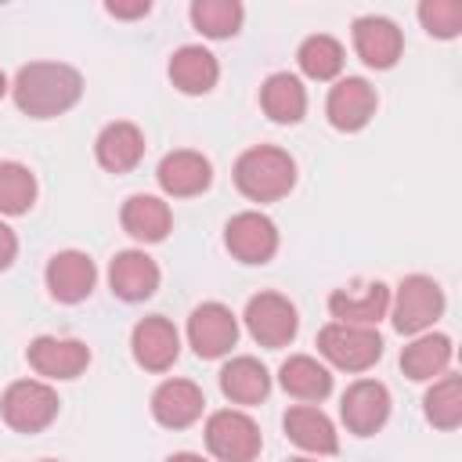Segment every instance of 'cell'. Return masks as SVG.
<instances>
[{"label": "cell", "instance_id": "cell-1", "mask_svg": "<svg viewBox=\"0 0 462 462\" xmlns=\"http://www.w3.org/2000/svg\"><path fill=\"white\" fill-rule=\"evenodd\" d=\"M11 97L18 112L32 119H54L83 97V76L65 61H29L18 69L11 83Z\"/></svg>", "mask_w": 462, "mask_h": 462}, {"label": "cell", "instance_id": "cell-2", "mask_svg": "<svg viewBox=\"0 0 462 462\" xmlns=\"http://www.w3.org/2000/svg\"><path fill=\"white\" fill-rule=\"evenodd\" d=\"M296 184V159L278 144H253L235 162V188L249 202H278Z\"/></svg>", "mask_w": 462, "mask_h": 462}, {"label": "cell", "instance_id": "cell-3", "mask_svg": "<svg viewBox=\"0 0 462 462\" xmlns=\"http://www.w3.org/2000/svg\"><path fill=\"white\" fill-rule=\"evenodd\" d=\"M444 314V289L430 274H408L390 296V318L401 336L430 332L433 321Z\"/></svg>", "mask_w": 462, "mask_h": 462}, {"label": "cell", "instance_id": "cell-4", "mask_svg": "<svg viewBox=\"0 0 462 462\" xmlns=\"http://www.w3.org/2000/svg\"><path fill=\"white\" fill-rule=\"evenodd\" d=\"M318 354L339 372H368L383 357V336L368 325L328 321L318 332Z\"/></svg>", "mask_w": 462, "mask_h": 462}, {"label": "cell", "instance_id": "cell-5", "mask_svg": "<svg viewBox=\"0 0 462 462\" xmlns=\"http://www.w3.org/2000/svg\"><path fill=\"white\" fill-rule=\"evenodd\" d=\"M61 411V401L43 379H14L0 397V415L14 433H40Z\"/></svg>", "mask_w": 462, "mask_h": 462}, {"label": "cell", "instance_id": "cell-6", "mask_svg": "<svg viewBox=\"0 0 462 462\" xmlns=\"http://www.w3.org/2000/svg\"><path fill=\"white\" fill-rule=\"evenodd\" d=\"M206 448L220 462H256L263 437H260V426L245 411L220 408L206 419Z\"/></svg>", "mask_w": 462, "mask_h": 462}, {"label": "cell", "instance_id": "cell-7", "mask_svg": "<svg viewBox=\"0 0 462 462\" xmlns=\"http://www.w3.org/2000/svg\"><path fill=\"white\" fill-rule=\"evenodd\" d=\"M249 336L267 346V350H278V346H289L296 339V328H300V314L292 307L289 296L282 292H256L249 303H245V314H242Z\"/></svg>", "mask_w": 462, "mask_h": 462}, {"label": "cell", "instance_id": "cell-8", "mask_svg": "<svg viewBox=\"0 0 462 462\" xmlns=\"http://www.w3.org/2000/svg\"><path fill=\"white\" fill-rule=\"evenodd\" d=\"M188 343L202 361L227 357L238 343V318L231 314V307L206 300L188 314Z\"/></svg>", "mask_w": 462, "mask_h": 462}, {"label": "cell", "instance_id": "cell-9", "mask_svg": "<svg viewBox=\"0 0 462 462\" xmlns=\"http://www.w3.org/2000/svg\"><path fill=\"white\" fill-rule=\"evenodd\" d=\"M224 245L242 263H267L278 253V227L260 209H242L224 224Z\"/></svg>", "mask_w": 462, "mask_h": 462}, {"label": "cell", "instance_id": "cell-10", "mask_svg": "<svg viewBox=\"0 0 462 462\" xmlns=\"http://www.w3.org/2000/svg\"><path fill=\"white\" fill-rule=\"evenodd\" d=\"M25 361L36 375L47 379H76L90 365V346L72 336H36L25 346Z\"/></svg>", "mask_w": 462, "mask_h": 462}, {"label": "cell", "instance_id": "cell-11", "mask_svg": "<svg viewBox=\"0 0 462 462\" xmlns=\"http://www.w3.org/2000/svg\"><path fill=\"white\" fill-rule=\"evenodd\" d=\"M339 419L354 437H372L390 419V390L379 379H354L339 397Z\"/></svg>", "mask_w": 462, "mask_h": 462}, {"label": "cell", "instance_id": "cell-12", "mask_svg": "<svg viewBox=\"0 0 462 462\" xmlns=\"http://www.w3.org/2000/svg\"><path fill=\"white\" fill-rule=\"evenodd\" d=\"M375 105H379V97H375V87L368 79L343 76V79L332 83V90L325 97V116H328V123L336 130L354 134V130H365L372 123Z\"/></svg>", "mask_w": 462, "mask_h": 462}, {"label": "cell", "instance_id": "cell-13", "mask_svg": "<svg viewBox=\"0 0 462 462\" xmlns=\"http://www.w3.org/2000/svg\"><path fill=\"white\" fill-rule=\"evenodd\" d=\"M130 354L144 372H166L180 357V332L173 328L170 318L148 314L130 332Z\"/></svg>", "mask_w": 462, "mask_h": 462}, {"label": "cell", "instance_id": "cell-14", "mask_svg": "<svg viewBox=\"0 0 462 462\" xmlns=\"http://www.w3.org/2000/svg\"><path fill=\"white\" fill-rule=\"evenodd\" d=\"M43 282H47V292L58 303H83L97 285V267H94V260L87 253L61 249V253H54L47 260Z\"/></svg>", "mask_w": 462, "mask_h": 462}, {"label": "cell", "instance_id": "cell-15", "mask_svg": "<svg viewBox=\"0 0 462 462\" xmlns=\"http://www.w3.org/2000/svg\"><path fill=\"white\" fill-rule=\"evenodd\" d=\"M159 263L144 249H123L108 263V289L123 303H141L159 289Z\"/></svg>", "mask_w": 462, "mask_h": 462}, {"label": "cell", "instance_id": "cell-16", "mask_svg": "<svg viewBox=\"0 0 462 462\" xmlns=\"http://www.w3.org/2000/svg\"><path fill=\"white\" fill-rule=\"evenodd\" d=\"M354 36V51L368 69H393L401 51H404V36L397 29V22L383 18V14H361L350 29Z\"/></svg>", "mask_w": 462, "mask_h": 462}, {"label": "cell", "instance_id": "cell-17", "mask_svg": "<svg viewBox=\"0 0 462 462\" xmlns=\"http://www.w3.org/2000/svg\"><path fill=\"white\" fill-rule=\"evenodd\" d=\"M155 180L170 199H191V195H202L213 184V166L202 152L177 148V152L162 155V162L155 170Z\"/></svg>", "mask_w": 462, "mask_h": 462}, {"label": "cell", "instance_id": "cell-18", "mask_svg": "<svg viewBox=\"0 0 462 462\" xmlns=\"http://www.w3.org/2000/svg\"><path fill=\"white\" fill-rule=\"evenodd\" d=\"M206 393L191 379H166L152 393V419L166 430H188L191 422L202 419Z\"/></svg>", "mask_w": 462, "mask_h": 462}, {"label": "cell", "instance_id": "cell-19", "mask_svg": "<svg viewBox=\"0 0 462 462\" xmlns=\"http://www.w3.org/2000/svg\"><path fill=\"white\" fill-rule=\"evenodd\" d=\"M94 155H97V166L108 170V173H130L141 159H144V134L137 123L130 119H116L108 123L97 141H94Z\"/></svg>", "mask_w": 462, "mask_h": 462}, {"label": "cell", "instance_id": "cell-20", "mask_svg": "<svg viewBox=\"0 0 462 462\" xmlns=\"http://www.w3.org/2000/svg\"><path fill=\"white\" fill-rule=\"evenodd\" d=\"M390 310V289L383 282H365L361 289H336L328 296V314L343 325H368L375 328L379 318Z\"/></svg>", "mask_w": 462, "mask_h": 462}, {"label": "cell", "instance_id": "cell-21", "mask_svg": "<svg viewBox=\"0 0 462 462\" xmlns=\"http://www.w3.org/2000/svg\"><path fill=\"white\" fill-rule=\"evenodd\" d=\"M282 430L296 448H303L310 455H336L339 451V433H336L332 419L314 404H292L282 419Z\"/></svg>", "mask_w": 462, "mask_h": 462}, {"label": "cell", "instance_id": "cell-22", "mask_svg": "<svg viewBox=\"0 0 462 462\" xmlns=\"http://www.w3.org/2000/svg\"><path fill=\"white\" fill-rule=\"evenodd\" d=\"M166 72L180 94H209L220 79V61L202 43H184L170 54Z\"/></svg>", "mask_w": 462, "mask_h": 462}, {"label": "cell", "instance_id": "cell-23", "mask_svg": "<svg viewBox=\"0 0 462 462\" xmlns=\"http://www.w3.org/2000/svg\"><path fill=\"white\" fill-rule=\"evenodd\" d=\"M455 357V346H451V336L444 332H419L404 350H401V372L415 383H433L448 372Z\"/></svg>", "mask_w": 462, "mask_h": 462}, {"label": "cell", "instance_id": "cell-24", "mask_svg": "<svg viewBox=\"0 0 462 462\" xmlns=\"http://www.w3.org/2000/svg\"><path fill=\"white\" fill-rule=\"evenodd\" d=\"M119 224L134 242H162L173 227V213L159 195H130L119 209Z\"/></svg>", "mask_w": 462, "mask_h": 462}, {"label": "cell", "instance_id": "cell-25", "mask_svg": "<svg viewBox=\"0 0 462 462\" xmlns=\"http://www.w3.org/2000/svg\"><path fill=\"white\" fill-rule=\"evenodd\" d=\"M278 383L289 397H296L303 404L325 401L332 393V372L310 354H289L278 368Z\"/></svg>", "mask_w": 462, "mask_h": 462}, {"label": "cell", "instance_id": "cell-26", "mask_svg": "<svg viewBox=\"0 0 462 462\" xmlns=\"http://www.w3.org/2000/svg\"><path fill=\"white\" fill-rule=\"evenodd\" d=\"M260 108L271 123L292 126L307 116V87L292 72H271L260 87Z\"/></svg>", "mask_w": 462, "mask_h": 462}, {"label": "cell", "instance_id": "cell-27", "mask_svg": "<svg viewBox=\"0 0 462 462\" xmlns=\"http://www.w3.org/2000/svg\"><path fill=\"white\" fill-rule=\"evenodd\" d=\"M220 393L231 401V404H260L267 393H271V372L249 357V354H238L231 357L224 368H220Z\"/></svg>", "mask_w": 462, "mask_h": 462}, {"label": "cell", "instance_id": "cell-28", "mask_svg": "<svg viewBox=\"0 0 462 462\" xmlns=\"http://www.w3.org/2000/svg\"><path fill=\"white\" fill-rule=\"evenodd\" d=\"M343 43L336 40V36H328V32H314V36H307L303 43H300V51H296V61H300V72L307 76V79H318V83H325V79H336L339 72H343Z\"/></svg>", "mask_w": 462, "mask_h": 462}, {"label": "cell", "instance_id": "cell-29", "mask_svg": "<svg viewBox=\"0 0 462 462\" xmlns=\"http://www.w3.org/2000/svg\"><path fill=\"white\" fill-rule=\"evenodd\" d=\"M36 202V177L25 162L0 159V213L4 217H22Z\"/></svg>", "mask_w": 462, "mask_h": 462}, {"label": "cell", "instance_id": "cell-30", "mask_svg": "<svg viewBox=\"0 0 462 462\" xmlns=\"http://www.w3.org/2000/svg\"><path fill=\"white\" fill-rule=\"evenodd\" d=\"M245 7L238 0H195L191 4V25L209 40H227L242 29Z\"/></svg>", "mask_w": 462, "mask_h": 462}, {"label": "cell", "instance_id": "cell-31", "mask_svg": "<svg viewBox=\"0 0 462 462\" xmlns=\"http://www.w3.org/2000/svg\"><path fill=\"white\" fill-rule=\"evenodd\" d=\"M422 411L437 430H455L462 422V379L440 375L422 397Z\"/></svg>", "mask_w": 462, "mask_h": 462}, {"label": "cell", "instance_id": "cell-32", "mask_svg": "<svg viewBox=\"0 0 462 462\" xmlns=\"http://www.w3.org/2000/svg\"><path fill=\"white\" fill-rule=\"evenodd\" d=\"M419 22L437 40H455L462 32V4L458 0H422Z\"/></svg>", "mask_w": 462, "mask_h": 462}, {"label": "cell", "instance_id": "cell-33", "mask_svg": "<svg viewBox=\"0 0 462 462\" xmlns=\"http://www.w3.org/2000/svg\"><path fill=\"white\" fill-rule=\"evenodd\" d=\"M105 11H108L112 18H144V14L152 11V4H148V0H134V4H126V0H108Z\"/></svg>", "mask_w": 462, "mask_h": 462}, {"label": "cell", "instance_id": "cell-34", "mask_svg": "<svg viewBox=\"0 0 462 462\" xmlns=\"http://www.w3.org/2000/svg\"><path fill=\"white\" fill-rule=\"evenodd\" d=\"M14 256H18V235L0 220V271H7L14 263Z\"/></svg>", "mask_w": 462, "mask_h": 462}, {"label": "cell", "instance_id": "cell-35", "mask_svg": "<svg viewBox=\"0 0 462 462\" xmlns=\"http://www.w3.org/2000/svg\"><path fill=\"white\" fill-rule=\"evenodd\" d=\"M166 462H206L202 455H195V451H177V455H170Z\"/></svg>", "mask_w": 462, "mask_h": 462}, {"label": "cell", "instance_id": "cell-36", "mask_svg": "<svg viewBox=\"0 0 462 462\" xmlns=\"http://www.w3.org/2000/svg\"><path fill=\"white\" fill-rule=\"evenodd\" d=\"M7 90H11V83H7V76H4V72H0V97H4V94H7Z\"/></svg>", "mask_w": 462, "mask_h": 462}, {"label": "cell", "instance_id": "cell-37", "mask_svg": "<svg viewBox=\"0 0 462 462\" xmlns=\"http://www.w3.org/2000/svg\"><path fill=\"white\" fill-rule=\"evenodd\" d=\"M289 462H318V458H289Z\"/></svg>", "mask_w": 462, "mask_h": 462}, {"label": "cell", "instance_id": "cell-38", "mask_svg": "<svg viewBox=\"0 0 462 462\" xmlns=\"http://www.w3.org/2000/svg\"><path fill=\"white\" fill-rule=\"evenodd\" d=\"M40 462H58V458H40Z\"/></svg>", "mask_w": 462, "mask_h": 462}]
</instances>
